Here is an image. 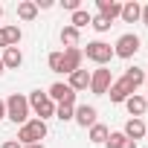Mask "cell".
Returning a JSON list of instances; mask_svg holds the SVG:
<instances>
[{
  "label": "cell",
  "mask_w": 148,
  "mask_h": 148,
  "mask_svg": "<svg viewBox=\"0 0 148 148\" xmlns=\"http://www.w3.org/2000/svg\"><path fill=\"white\" fill-rule=\"evenodd\" d=\"M139 84H145V73H142L139 67H128V70H125V76H122L119 82H113V84H110L108 96H110V102H125L128 96H134V93H136V87H139Z\"/></svg>",
  "instance_id": "obj_1"
},
{
  "label": "cell",
  "mask_w": 148,
  "mask_h": 148,
  "mask_svg": "<svg viewBox=\"0 0 148 148\" xmlns=\"http://www.w3.org/2000/svg\"><path fill=\"white\" fill-rule=\"evenodd\" d=\"M6 116L15 122V125H26L29 122V99L21 96V93H12L6 99Z\"/></svg>",
  "instance_id": "obj_2"
},
{
  "label": "cell",
  "mask_w": 148,
  "mask_h": 148,
  "mask_svg": "<svg viewBox=\"0 0 148 148\" xmlns=\"http://www.w3.org/2000/svg\"><path fill=\"white\" fill-rule=\"evenodd\" d=\"M44 136H47V122H41V119H29V122L21 125V131H18V142H21V145L41 142Z\"/></svg>",
  "instance_id": "obj_3"
},
{
  "label": "cell",
  "mask_w": 148,
  "mask_h": 148,
  "mask_svg": "<svg viewBox=\"0 0 148 148\" xmlns=\"http://www.w3.org/2000/svg\"><path fill=\"white\" fill-rule=\"evenodd\" d=\"M29 108L38 113L41 122H47L49 116H55V102H52L47 93H41V90H32V93H29Z\"/></svg>",
  "instance_id": "obj_4"
},
{
  "label": "cell",
  "mask_w": 148,
  "mask_h": 148,
  "mask_svg": "<svg viewBox=\"0 0 148 148\" xmlns=\"http://www.w3.org/2000/svg\"><path fill=\"white\" fill-rule=\"evenodd\" d=\"M82 52H84L90 61H96L99 67H105V64L113 58V47H110V44H105V41H90V44H87V49H82Z\"/></svg>",
  "instance_id": "obj_5"
},
{
  "label": "cell",
  "mask_w": 148,
  "mask_h": 148,
  "mask_svg": "<svg viewBox=\"0 0 148 148\" xmlns=\"http://www.w3.org/2000/svg\"><path fill=\"white\" fill-rule=\"evenodd\" d=\"M110 84H113V76H110L108 67H99L96 73H90V90H93L96 96H108Z\"/></svg>",
  "instance_id": "obj_6"
},
{
  "label": "cell",
  "mask_w": 148,
  "mask_h": 148,
  "mask_svg": "<svg viewBox=\"0 0 148 148\" xmlns=\"http://www.w3.org/2000/svg\"><path fill=\"white\" fill-rule=\"evenodd\" d=\"M136 49H139V38H136L134 32H125V35L116 41L113 55H119V58H131V55H136Z\"/></svg>",
  "instance_id": "obj_7"
},
{
  "label": "cell",
  "mask_w": 148,
  "mask_h": 148,
  "mask_svg": "<svg viewBox=\"0 0 148 148\" xmlns=\"http://www.w3.org/2000/svg\"><path fill=\"white\" fill-rule=\"evenodd\" d=\"M82 58H84V52H82L79 47H67V49H64V67H61V73L73 76L76 70H82Z\"/></svg>",
  "instance_id": "obj_8"
},
{
  "label": "cell",
  "mask_w": 148,
  "mask_h": 148,
  "mask_svg": "<svg viewBox=\"0 0 148 148\" xmlns=\"http://www.w3.org/2000/svg\"><path fill=\"white\" fill-rule=\"evenodd\" d=\"M47 96H49L52 102H58V105H76V93H73L67 84H61V82H55V84L47 90Z\"/></svg>",
  "instance_id": "obj_9"
},
{
  "label": "cell",
  "mask_w": 148,
  "mask_h": 148,
  "mask_svg": "<svg viewBox=\"0 0 148 148\" xmlns=\"http://www.w3.org/2000/svg\"><path fill=\"white\" fill-rule=\"evenodd\" d=\"M96 116H99V113H96L93 105H82V108H76V113H73V119H76L82 128H93V125H96Z\"/></svg>",
  "instance_id": "obj_10"
},
{
  "label": "cell",
  "mask_w": 148,
  "mask_h": 148,
  "mask_svg": "<svg viewBox=\"0 0 148 148\" xmlns=\"http://www.w3.org/2000/svg\"><path fill=\"white\" fill-rule=\"evenodd\" d=\"M96 6H99V15L105 21H110V23H113V18L122 15V3H116V0H99Z\"/></svg>",
  "instance_id": "obj_11"
},
{
  "label": "cell",
  "mask_w": 148,
  "mask_h": 148,
  "mask_svg": "<svg viewBox=\"0 0 148 148\" xmlns=\"http://www.w3.org/2000/svg\"><path fill=\"white\" fill-rule=\"evenodd\" d=\"M21 38H23V32L18 29V26H3L0 29V47H18L21 44Z\"/></svg>",
  "instance_id": "obj_12"
},
{
  "label": "cell",
  "mask_w": 148,
  "mask_h": 148,
  "mask_svg": "<svg viewBox=\"0 0 148 148\" xmlns=\"http://www.w3.org/2000/svg\"><path fill=\"white\" fill-rule=\"evenodd\" d=\"M67 87H70L73 93H79V90H87V87H90V73H87V70H76V73L70 76Z\"/></svg>",
  "instance_id": "obj_13"
},
{
  "label": "cell",
  "mask_w": 148,
  "mask_h": 148,
  "mask_svg": "<svg viewBox=\"0 0 148 148\" xmlns=\"http://www.w3.org/2000/svg\"><path fill=\"white\" fill-rule=\"evenodd\" d=\"M0 58H3V67H9V70H18V67L23 64V52H21L18 47H6Z\"/></svg>",
  "instance_id": "obj_14"
},
{
  "label": "cell",
  "mask_w": 148,
  "mask_h": 148,
  "mask_svg": "<svg viewBox=\"0 0 148 148\" xmlns=\"http://www.w3.org/2000/svg\"><path fill=\"white\" fill-rule=\"evenodd\" d=\"M128 139H134V142H139L142 136H145V122L142 119H128L125 122V131H122Z\"/></svg>",
  "instance_id": "obj_15"
},
{
  "label": "cell",
  "mask_w": 148,
  "mask_h": 148,
  "mask_svg": "<svg viewBox=\"0 0 148 148\" xmlns=\"http://www.w3.org/2000/svg\"><path fill=\"white\" fill-rule=\"evenodd\" d=\"M125 108H128V113H131L134 119H139V116H142V113L148 110V105H145V99H142V96H136V93L125 99Z\"/></svg>",
  "instance_id": "obj_16"
},
{
  "label": "cell",
  "mask_w": 148,
  "mask_h": 148,
  "mask_svg": "<svg viewBox=\"0 0 148 148\" xmlns=\"http://www.w3.org/2000/svg\"><path fill=\"white\" fill-rule=\"evenodd\" d=\"M139 15H142V6L136 3V0H131V3H125V6H122V15H119V18H122L125 23H136V21H139Z\"/></svg>",
  "instance_id": "obj_17"
},
{
  "label": "cell",
  "mask_w": 148,
  "mask_h": 148,
  "mask_svg": "<svg viewBox=\"0 0 148 148\" xmlns=\"http://www.w3.org/2000/svg\"><path fill=\"white\" fill-rule=\"evenodd\" d=\"M105 145H108V148H136V142H134V139H128L125 134H110Z\"/></svg>",
  "instance_id": "obj_18"
},
{
  "label": "cell",
  "mask_w": 148,
  "mask_h": 148,
  "mask_svg": "<svg viewBox=\"0 0 148 148\" xmlns=\"http://www.w3.org/2000/svg\"><path fill=\"white\" fill-rule=\"evenodd\" d=\"M90 21H93V15H90V12H84V9H79V12H73L70 26H73V29H84V26H90Z\"/></svg>",
  "instance_id": "obj_19"
},
{
  "label": "cell",
  "mask_w": 148,
  "mask_h": 148,
  "mask_svg": "<svg viewBox=\"0 0 148 148\" xmlns=\"http://www.w3.org/2000/svg\"><path fill=\"white\" fill-rule=\"evenodd\" d=\"M38 15V6L32 3V0H23V3H18V18L21 21H32Z\"/></svg>",
  "instance_id": "obj_20"
},
{
  "label": "cell",
  "mask_w": 148,
  "mask_h": 148,
  "mask_svg": "<svg viewBox=\"0 0 148 148\" xmlns=\"http://www.w3.org/2000/svg\"><path fill=\"white\" fill-rule=\"evenodd\" d=\"M108 136H110V131H108L105 125H99V122H96V125L90 128V142L102 145V142H108Z\"/></svg>",
  "instance_id": "obj_21"
},
{
  "label": "cell",
  "mask_w": 148,
  "mask_h": 148,
  "mask_svg": "<svg viewBox=\"0 0 148 148\" xmlns=\"http://www.w3.org/2000/svg\"><path fill=\"white\" fill-rule=\"evenodd\" d=\"M61 44H67V47H79V29L64 26V29H61Z\"/></svg>",
  "instance_id": "obj_22"
},
{
  "label": "cell",
  "mask_w": 148,
  "mask_h": 148,
  "mask_svg": "<svg viewBox=\"0 0 148 148\" xmlns=\"http://www.w3.org/2000/svg\"><path fill=\"white\" fill-rule=\"evenodd\" d=\"M73 113H76V105H58L55 108V119H61V122H70Z\"/></svg>",
  "instance_id": "obj_23"
},
{
  "label": "cell",
  "mask_w": 148,
  "mask_h": 148,
  "mask_svg": "<svg viewBox=\"0 0 148 148\" xmlns=\"http://www.w3.org/2000/svg\"><path fill=\"white\" fill-rule=\"evenodd\" d=\"M90 26H93V29H96V32H108V29H110V26H113V23H110V21H105V18H102V15H96V18H93V21H90Z\"/></svg>",
  "instance_id": "obj_24"
},
{
  "label": "cell",
  "mask_w": 148,
  "mask_h": 148,
  "mask_svg": "<svg viewBox=\"0 0 148 148\" xmlns=\"http://www.w3.org/2000/svg\"><path fill=\"white\" fill-rule=\"evenodd\" d=\"M61 67H64V52H52L49 55V70L52 73H61Z\"/></svg>",
  "instance_id": "obj_25"
},
{
  "label": "cell",
  "mask_w": 148,
  "mask_h": 148,
  "mask_svg": "<svg viewBox=\"0 0 148 148\" xmlns=\"http://www.w3.org/2000/svg\"><path fill=\"white\" fill-rule=\"evenodd\" d=\"M61 6H64V9H70V12H79V0H64Z\"/></svg>",
  "instance_id": "obj_26"
},
{
  "label": "cell",
  "mask_w": 148,
  "mask_h": 148,
  "mask_svg": "<svg viewBox=\"0 0 148 148\" xmlns=\"http://www.w3.org/2000/svg\"><path fill=\"white\" fill-rule=\"evenodd\" d=\"M0 148H23L18 139H9V142H3V145H0Z\"/></svg>",
  "instance_id": "obj_27"
},
{
  "label": "cell",
  "mask_w": 148,
  "mask_h": 148,
  "mask_svg": "<svg viewBox=\"0 0 148 148\" xmlns=\"http://www.w3.org/2000/svg\"><path fill=\"white\" fill-rule=\"evenodd\" d=\"M35 6H38V9H52V0H38Z\"/></svg>",
  "instance_id": "obj_28"
},
{
  "label": "cell",
  "mask_w": 148,
  "mask_h": 148,
  "mask_svg": "<svg viewBox=\"0 0 148 148\" xmlns=\"http://www.w3.org/2000/svg\"><path fill=\"white\" fill-rule=\"evenodd\" d=\"M139 21H142V23H145V26H148V3H145V6H142V15H139Z\"/></svg>",
  "instance_id": "obj_29"
},
{
  "label": "cell",
  "mask_w": 148,
  "mask_h": 148,
  "mask_svg": "<svg viewBox=\"0 0 148 148\" xmlns=\"http://www.w3.org/2000/svg\"><path fill=\"white\" fill-rule=\"evenodd\" d=\"M0 119H6V102L0 99Z\"/></svg>",
  "instance_id": "obj_30"
},
{
  "label": "cell",
  "mask_w": 148,
  "mask_h": 148,
  "mask_svg": "<svg viewBox=\"0 0 148 148\" xmlns=\"http://www.w3.org/2000/svg\"><path fill=\"white\" fill-rule=\"evenodd\" d=\"M23 148H44V142H32V145H23Z\"/></svg>",
  "instance_id": "obj_31"
},
{
  "label": "cell",
  "mask_w": 148,
  "mask_h": 148,
  "mask_svg": "<svg viewBox=\"0 0 148 148\" xmlns=\"http://www.w3.org/2000/svg\"><path fill=\"white\" fill-rule=\"evenodd\" d=\"M3 70H6V67H3V58H0V76H3Z\"/></svg>",
  "instance_id": "obj_32"
},
{
  "label": "cell",
  "mask_w": 148,
  "mask_h": 148,
  "mask_svg": "<svg viewBox=\"0 0 148 148\" xmlns=\"http://www.w3.org/2000/svg\"><path fill=\"white\" fill-rule=\"evenodd\" d=\"M0 18H3V6H0Z\"/></svg>",
  "instance_id": "obj_33"
},
{
  "label": "cell",
  "mask_w": 148,
  "mask_h": 148,
  "mask_svg": "<svg viewBox=\"0 0 148 148\" xmlns=\"http://www.w3.org/2000/svg\"><path fill=\"white\" fill-rule=\"evenodd\" d=\"M145 136H148V125H145Z\"/></svg>",
  "instance_id": "obj_34"
},
{
  "label": "cell",
  "mask_w": 148,
  "mask_h": 148,
  "mask_svg": "<svg viewBox=\"0 0 148 148\" xmlns=\"http://www.w3.org/2000/svg\"><path fill=\"white\" fill-rule=\"evenodd\" d=\"M145 84H148V76H145Z\"/></svg>",
  "instance_id": "obj_35"
},
{
  "label": "cell",
  "mask_w": 148,
  "mask_h": 148,
  "mask_svg": "<svg viewBox=\"0 0 148 148\" xmlns=\"http://www.w3.org/2000/svg\"><path fill=\"white\" fill-rule=\"evenodd\" d=\"M145 105H148V99H145Z\"/></svg>",
  "instance_id": "obj_36"
}]
</instances>
